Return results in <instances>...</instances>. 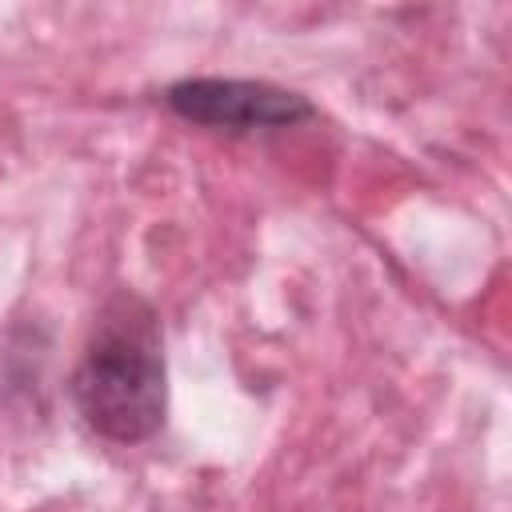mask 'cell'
Listing matches in <instances>:
<instances>
[{
	"label": "cell",
	"mask_w": 512,
	"mask_h": 512,
	"mask_svg": "<svg viewBox=\"0 0 512 512\" xmlns=\"http://www.w3.org/2000/svg\"><path fill=\"white\" fill-rule=\"evenodd\" d=\"M80 416L116 444L148 440L164 424V352L156 316L120 296L96 320L84 360L72 376Z\"/></svg>",
	"instance_id": "obj_1"
},
{
	"label": "cell",
	"mask_w": 512,
	"mask_h": 512,
	"mask_svg": "<svg viewBox=\"0 0 512 512\" xmlns=\"http://www.w3.org/2000/svg\"><path fill=\"white\" fill-rule=\"evenodd\" d=\"M168 108L184 120L252 132V128H280L312 116V104L300 92L264 84V80H180L168 88Z\"/></svg>",
	"instance_id": "obj_2"
}]
</instances>
